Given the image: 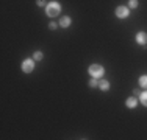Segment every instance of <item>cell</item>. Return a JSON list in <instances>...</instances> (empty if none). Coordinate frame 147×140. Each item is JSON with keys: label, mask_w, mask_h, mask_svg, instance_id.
Returning a JSON list of instances; mask_svg holds the SVG:
<instances>
[{"label": "cell", "mask_w": 147, "mask_h": 140, "mask_svg": "<svg viewBox=\"0 0 147 140\" xmlns=\"http://www.w3.org/2000/svg\"><path fill=\"white\" fill-rule=\"evenodd\" d=\"M45 13H47L49 17H57L59 13H61V5L57 2H50L47 3V6H45Z\"/></svg>", "instance_id": "1"}, {"label": "cell", "mask_w": 147, "mask_h": 140, "mask_svg": "<svg viewBox=\"0 0 147 140\" xmlns=\"http://www.w3.org/2000/svg\"><path fill=\"white\" fill-rule=\"evenodd\" d=\"M103 67L102 65H99V64H92L89 67V75L92 76V78H102L103 76Z\"/></svg>", "instance_id": "2"}, {"label": "cell", "mask_w": 147, "mask_h": 140, "mask_svg": "<svg viewBox=\"0 0 147 140\" xmlns=\"http://www.w3.org/2000/svg\"><path fill=\"white\" fill-rule=\"evenodd\" d=\"M33 69H34V59H25L22 62V70L25 73H31Z\"/></svg>", "instance_id": "3"}, {"label": "cell", "mask_w": 147, "mask_h": 140, "mask_svg": "<svg viewBox=\"0 0 147 140\" xmlns=\"http://www.w3.org/2000/svg\"><path fill=\"white\" fill-rule=\"evenodd\" d=\"M128 8L127 6H117L116 8V16L119 17V19H125V17H128Z\"/></svg>", "instance_id": "4"}, {"label": "cell", "mask_w": 147, "mask_h": 140, "mask_svg": "<svg viewBox=\"0 0 147 140\" xmlns=\"http://www.w3.org/2000/svg\"><path fill=\"white\" fill-rule=\"evenodd\" d=\"M136 42L141 45H146L147 44V33H144V31H139L138 34H136Z\"/></svg>", "instance_id": "5"}, {"label": "cell", "mask_w": 147, "mask_h": 140, "mask_svg": "<svg viewBox=\"0 0 147 140\" xmlns=\"http://www.w3.org/2000/svg\"><path fill=\"white\" fill-rule=\"evenodd\" d=\"M71 17H67V16H64V17H61V19H59V23L58 25L61 27V28H67L69 25H71Z\"/></svg>", "instance_id": "6"}, {"label": "cell", "mask_w": 147, "mask_h": 140, "mask_svg": "<svg viewBox=\"0 0 147 140\" xmlns=\"http://www.w3.org/2000/svg\"><path fill=\"white\" fill-rule=\"evenodd\" d=\"M99 87L103 90V92H107V90H110V83H108L107 79H102V81L99 83Z\"/></svg>", "instance_id": "7"}, {"label": "cell", "mask_w": 147, "mask_h": 140, "mask_svg": "<svg viewBox=\"0 0 147 140\" xmlns=\"http://www.w3.org/2000/svg\"><path fill=\"white\" fill-rule=\"evenodd\" d=\"M139 100H141L142 106L147 107V89L144 90V92H141V95H139Z\"/></svg>", "instance_id": "8"}, {"label": "cell", "mask_w": 147, "mask_h": 140, "mask_svg": "<svg viewBox=\"0 0 147 140\" xmlns=\"http://www.w3.org/2000/svg\"><path fill=\"white\" fill-rule=\"evenodd\" d=\"M136 103H138V101H136V98H135V97L128 98V100H127V107L133 109V107H136Z\"/></svg>", "instance_id": "9"}, {"label": "cell", "mask_w": 147, "mask_h": 140, "mask_svg": "<svg viewBox=\"0 0 147 140\" xmlns=\"http://www.w3.org/2000/svg\"><path fill=\"white\" fill-rule=\"evenodd\" d=\"M139 86L144 87V89H147V76H146V75L139 78Z\"/></svg>", "instance_id": "10"}, {"label": "cell", "mask_w": 147, "mask_h": 140, "mask_svg": "<svg viewBox=\"0 0 147 140\" xmlns=\"http://www.w3.org/2000/svg\"><path fill=\"white\" fill-rule=\"evenodd\" d=\"M33 59H34V61H41V59H42V53H41V51H34Z\"/></svg>", "instance_id": "11"}, {"label": "cell", "mask_w": 147, "mask_h": 140, "mask_svg": "<svg viewBox=\"0 0 147 140\" xmlns=\"http://www.w3.org/2000/svg\"><path fill=\"white\" fill-rule=\"evenodd\" d=\"M128 6H130V8H136V6H138V0H130V2H128Z\"/></svg>", "instance_id": "12"}, {"label": "cell", "mask_w": 147, "mask_h": 140, "mask_svg": "<svg viewBox=\"0 0 147 140\" xmlns=\"http://www.w3.org/2000/svg\"><path fill=\"white\" fill-rule=\"evenodd\" d=\"M89 86H91V87H97V86H99V84H97V78H92V79H91V81H89Z\"/></svg>", "instance_id": "13"}, {"label": "cell", "mask_w": 147, "mask_h": 140, "mask_svg": "<svg viewBox=\"0 0 147 140\" xmlns=\"http://www.w3.org/2000/svg\"><path fill=\"white\" fill-rule=\"evenodd\" d=\"M57 27H58V23H55V22L49 23V28H50V30H57Z\"/></svg>", "instance_id": "14"}, {"label": "cell", "mask_w": 147, "mask_h": 140, "mask_svg": "<svg viewBox=\"0 0 147 140\" xmlns=\"http://www.w3.org/2000/svg\"><path fill=\"white\" fill-rule=\"evenodd\" d=\"M44 5H45L44 0H38V6H44Z\"/></svg>", "instance_id": "15"}]
</instances>
